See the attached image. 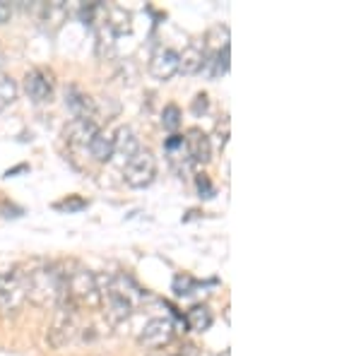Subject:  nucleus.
<instances>
[{
  "label": "nucleus",
  "mask_w": 361,
  "mask_h": 356,
  "mask_svg": "<svg viewBox=\"0 0 361 356\" xmlns=\"http://www.w3.org/2000/svg\"><path fill=\"white\" fill-rule=\"evenodd\" d=\"M25 94L32 99L34 104H44L49 102L54 94V80L51 73H46L42 68H34L25 75Z\"/></svg>",
  "instance_id": "20e7f679"
},
{
  "label": "nucleus",
  "mask_w": 361,
  "mask_h": 356,
  "mask_svg": "<svg viewBox=\"0 0 361 356\" xmlns=\"http://www.w3.org/2000/svg\"><path fill=\"white\" fill-rule=\"evenodd\" d=\"M39 10V20L46 22V27H49L51 22V29H58L63 25V20H66V5L63 3H39L37 5Z\"/></svg>",
  "instance_id": "f8f14e48"
},
{
  "label": "nucleus",
  "mask_w": 361,
  "mask_h": 356,
  "mask_svg": "<svg viewBox=\"0 0 361 356\" xmlns=\"http://www.w3.org/2000/svg\"><path fill=\"white\" fill-rule=\"evenodd\" d=\"M185 323L193 332H205L212 325V311L207 306H193L185 315Z\"/></svg>",
  "instance_id": "2eb2a0df"
},
{
  "label": "nucleus",
  "mask_w": 361,
  "mask_h": 356,
  "mask_svg": "<svg viewBox=\"0 0 361 356\" xmlns=\"http://www.w3.org/2000/svg\"><path fill=\"white\" fill-rule=\"evenodd\" d=\"M183 145H185V154H188V159H190V166L207 164L209 156H212L209 137L200 130V128H190L183 137Z\"/></svg>",
  "instance_id": "423d86ee"
},
{
  "label": "nucleus",
  "mask_w": 361,
  "mask_h": 356,
  "mask_svg": "<svg viewBox=\"0 0 361 356\" xmlns=\"http://www.w3.org/2000/svg\"><path fill=\"white\" fill-rule=\"evenodd\" d=\"M97 130H99V125L94 118H73L66 125V133H63V135H66L68 142L75 145V147H87Z\"/></svg>",
  "instance_id": "6e6552de"
},
{
  "label": "nucleus",
  "mask_w": 361,
  "mask_h": 356,
  "mask_svg": "<svg viewBox=\"0 0 361 356\" xmlns=\"http://www.w3.org/2000/svg\"><path fill=\"white\" fill-rule=\"evenodd\" d=\"M161 125L164 130H169L171 135H176V130L180 128V109L176 104H166L164 111H161Z\"/></svg>",
  "instance_id": "f3484780"
},
{
  "label": "nucleus",
  "mask_w": 361,
  "mask_h": 356,
  "mask_svg": "<svg viewBox=\"0 0 361 356\" xmlns=\"http://www.w3.org/2000/svg\"><path fill=\"white\" fill-rule=\"evenodd\" d=\"M123 176L130 188H147V185H152V180L157 178V156L149 149L140 147L137 154L123 166Z\"/></svg>",
  "instance_id": "f257e3e1"
},
{
  "label": "nucleus",
  "mask_w": 361,
  "mask_h": 356,
  "mask_svg": "<svg viewBox=\"0 0 361 356\" xmlns=\"http://www.w3.org/2000/svg\"><path fill=\"white\" fill-rule=\"evenodd\" d=\"M197 282L190 274H178L176 279H173V291H176V296H190L195 291Z\"/></svg>",
  "instance_id": "a211bd4d"
},
{
  "label": "nucleus",
  "mask_w": 361,
  "mask_h": 356,
  "mask_svg": "<svg viewBox=\"0 0 361 356\" xmlns=\"http://www.w3.org/2000/svg\"><path fill=\"white\" fill-rule=\"evenodd\" d=\"M66 104H68V109L73 111L75 118H94L97 116L94 99L90 94H85V92L75 85H70L66 90Z\"/></svg>",
  "instance_id": "1a4fd4ad"
},
{
  "label": "nucleus",
  "mask_w": 361,
  "mask_h": 356,
  "mask_svg": "<svg viewBox=\"0 0 361 356\" xmlns=\"http://www.w3.org/2000/svg\"><path fill=\"white\" fill-rule=\"evenodd\" d=\"M17 99V85L13 78L0 75V111H5Z\"/></svg>",
  "instance_id": "dca6fc26"
},
{
  "label": "nucleus",
  "mask_w": 361,
  "mask_h": 356,
  "mask_svg": "<svg viewBox=\"0 0 361 356\" xmlns=\"http://www.w3.org/2000/svg\"><path fill=\"white\" fill-rule=\"evenodd\" d=\"M202 68V49L200 46H188L183 54H178V73H200Z\"/></svg>",
  "instance_id": "4468645a"
},
{
  "label": "nucleus",
  "mask_w": 361,
  "mask_h": 356,
  "mask_svg": "<svg viewBox=\"0 0 361 356\" xmlns=\"http://www.w3.org/2000/svg\"><path fill=\"white\" fill-rule=\"evenodd\" d=\"M149 73L161 82L171 80L178 73V51H173L171 46H159L149 58Z\"/></svg>",
  "instance_id": "39448f33"
},
{
  "label": "nucleus",
  "mask_w": 361,
  "mask_h": 356,
  "mask_svg": "<svg viewBox=\"0 0 361 356\" xmlns=\"http://www.w3.org/2000/svg\"><path fill=\"white\" fill-rule=\"evenodd\" d=\"M10 15H13V5L0 0V25H5L10 20Z\"/></svg>",
  "instance_id": "412c9836"
},
{
  "label": "nucleus",
  "mask_w": 361,
  "mask_h": 356,
  "mask_svg": "<svg viewBox=\"0 0 361 356\" xmlns=\"http://www.w3.org/2000/svg\"><path fill=\"white\" fill-rule=\"evenodd\" d=\"M104 13V29L114 37H123V34H130L133 29V22H130V15L126 13L123 8H106L102 10Z\"/></svg>",
  "instance_id": "9d476101"
},
{
  "label": "nucleus",
  "mask_w": 361,
  "mask_h": 356,
  "mask_svg": "<svg viewBox=\"0 0 361 356\" xmlns=\"http://www.w3.org/2000/svg\"><path fill=\"white\" fill-rule=\"evenodd\" d=\"M87 149H90V154L94 156L97 161H111L114 159V135L99 128L94 133V137L90 140V145H87Z\"/></svg>",
  "instance_id": "9b49d317"
},
{
  "label": "nucleus",
  "mask_w": 361,
  "mask_h": 356,
  "mask_svg": "<svg viewBox=\"0 0 361 356\" xmlns=\"http://www.w3.org/2000/svg\"><path fill=\"white\" fill-rule=\"evenodd\" d=\"M140 152V140H137V133L133 128H118V133L114 135V161L123 168L128 161L133 159Z\"/></svg>",
  "instance_id": "0eeeda50"
},
{
  "label": "nucleus",
  "mask_w": 361,
  "mask_h": 356,
  "mask_svg": "<svg viewBox=\"0 0 361 356\" xmlns=\"http://www.w3.org/2000/svg\"><path fill=\"white\" fill-rule=\"evenodd\" d=\"M164 149H166V154L173 166H183V168L190 166V159H188V154H185L183 135H169L164 142Z\"/></svg>",
  "instance_id": "ddd939ff"
},
{
  "label": "nucleus",
  "mask_w": 361,
  "mask_h": 356,
  "mask_svg": "<svg viewBox=\"0 0 361 356\" xmlns=\"http://www.w3.org/2000/svg\"><path fill=\"white\" fill-rule=\"evenodd\" d=\"M25 272L13 270L8 274H0V313H15L25 303Z\"/></svg>",
  "instance_id": "f03ea898"
},
{
  "label": "nucleus",
  "mask_w": 361,
  "mask_h": 356,
  "mask_svg": "<svg viewBox=\"0 0 361 356\" xmlns=\"http://www.w3.org/2000/svg\"><path fill=\"white\" fill-rule=\"evenodd\" d=\"M195 185H197V190H200V197H212L214 195V185L209 183V178L205 176V173H200V176L195 178Z\"/></svg>",
  "instance_id": "6ab92c4d"
},
{
  "label": "nucleus",
  "mask_w": 361,
  "mask_h": 356,
  "mask_svg": "<svg viewBox=\"0 0 361 356\" xmlns=\"http://www.w3.org/2000/svg\"><path fill=\"white\" fill-rule=\"evenodd\" d=\"M207 106H209V102H207V94L205 92H200L195 99H193V113L195 116H200V113H205L207 111Z\"/></svg>",
  "instance_id": "aec40b11"
},
{
  "label": "nucleus",
  "mask_w": 361,
  "mask_h": 356,
  "mask_svg": "<svg viewBox=\"0 0 361 356\" xmlns=\"http://www.w3.org/2000/svg\"><path fill=\"white\" fill-rule=\"evenodd\" d=\"M171 337H173L171 320L169 318H152L142 325L137 340H140V344H145V347L157 349V347H164V344L171 342Z\"/></svg>",
  "instance_id": "7ed1b4c3"
}]
</instances>
